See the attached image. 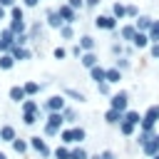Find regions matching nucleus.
I'll use <instances>...</instances> for the list:
<instances>
[{
  "label": "nucleus",
  "instance_id": "f257e3e1",
  "mask_svg": "<svg viewBox=\"0 0 159 159\" xmlns=\"http://www.w3.org/2000/svg\"><path fill=\"white\" fill-rule=\"evenodd\" d=\"M60 139H62L65 144H75V142H82V139H84V129H82V127L62 129V132H60Z\"/></svg>",
  "mask_w": 159,
  "mask_h": 159
},
{
  "label": "nucleus",
  "instance_id": "f03ea898",
  "mask_svg": "<svg viewBox=\"0 0 159 159\" xmlns=\"http://www.w3.org/2000/svg\"><path fill=\"white\" fill-rule=\"evenodd\" d=\"M127 104H129V94H127L124 89L114 92L112 99H109V107H112V109H119V112H127Z\"/></svg>",
  "mask_w": 159,
  "mask_h": 159
},
{
  "label": "nucleus",
  "instance_id": "7ed1b4c3",
  "mask_svg": "<svg viewBox=\"0 0 159 159\" xmlns=\"http://www.w3.org/2000/svg\"><path fill=\"white\" fill-rule=\"evenodd\" d=\"M45 109H47V112H62V109H65V94H52V97L45 102Z\"/></svg>",
  "mask_w": 159,
  "mask_h": 159
},
{
  "label": "nucleus",
  "instance_id": "20e7f679",
  "mask_svg": "<svg viewBox=\"0 0 159 159\" xmlns=\"http://www.w3.org/2000/svg\"><path fill=\"white\" fill-rule=\"evenodd\" d=\"M94 25L99 30H114L117 27V17L114 15H99V17H94Z\"/></svg>",
  "mask_w": 159,
  "mask_h": 159
},
{
  "label": "nucleus",
  "instance_id": "39448f33",
  "mask_svg": "<svg viewBox=\"0 0 159 159\" xmlns=\"http://www.w3.org/2000/svg\"><path fill=\"white\" fill-rule=\"evenodd\" d=\"M30 147L37 152V154H42V157H50L52 152H50V147L45 144V139L42 137H30Z\"/></svg>",
  "mask_w": 159,
  "mask_h": 159
},
{
  "label": "nucleus",
  "instance_id": "423d86ee",
  "mask_svg": "<svg viewBox=\"0 0 159 159\" xmlns=\"http://www.w3.org/2000/svg\"><path fill=\"white\" fill-rule=\"evenodd\" d=\"M57 12H60V17H62L67 25H72V22H75V17H77L75 7H70V5H60V7H57Z\"/></svg>",
  "mask_w": 159,
  "mask_h": 159
},
{
  "label": "nucleus",
  "instance_id": "0eeeda50",
  "mask_svg": "<svg viewBox=\"0 0 159 159\" xmlns=\"http://www.w3.org/2000/svg\"><path fill=\"white\" fill-rule=\"evenodd\" d=\"M10 99L12 102H17V104H22L25 102V97H27V92H25V87H20V84H15V87H10Z\"/></svg>",
  "mask_w": 159,
  "mask_h": 159
},
{
  "label": "nucleus",
  "instance_id": "6e6552de",
  "mask_svg": "<svg viewBox=\"0 0 159 159\" xmlns=\"http://www.w3.org/2000/svg\"><path fill=\"white\" fill-rule=\"evenodd\" d=\"M122 119H124V112H119V109H112V107H109V109L104 112V122H107V124H119Z\"/></svg>",
  "mask_w": 159,
  "mask_h": 159
},
{
  "label": "nucleus",
  "instance_id": "1a4fd4ad",
  "mask_svg": "<svg viewBox=\"0 0 159 159\" xmlns=\"http://www.w3.org/2000/svg\"><path fill=\"white\" fill-rule=\"evenodd\" d=\"M142 149H144V154H147V157H157V154H159V134H154V137H152V142H149L147 147H142Z\"/></svg>",
  "mask_w": 159,
  "mask_h": 159
},
{
  "label": "nucleus",
  "instance_id": "9d476101",
  "mask_svg": "<svg viewBox=\"0 0 159 159\" xmlns=\"http://www.w3.org/2000/svg\"><path fill=\"white\" fill-rule=\"evenodd\" d=\"M47 22H50V27H57V30H60L62 25H67V22L60 17V12H57V10H50V12H47Z\"/></svg>",
  "mask_w": 159,
  "mask_h": 159
},
{
  "label": "nucleus",
  "instance_id": "9b49d317",
  "mask_svg": "<svg viewBox=\"0 0 159 159\" xmlns=\"http://www.w3.org/2000/svg\"><path fill=\"white\" fill-rule=\"evenodd\" d=\"M89 75H92V80L99 84V82H107V70L104 67H99V65H94L92 70H89Z\"/></svg>",
  "mask_w": 159,
  "mask_h": 159
},
{
  "label": "nucleus",
  "instance_id": "f8f14e48",
  "mask_svg": "<svg viewBox=\"0 0 159 159\" xmlns=\"http://www.w3.org/2000/svg\"><path fill=\"white\" fill-rule=\"evenodd\" d=\"M144 122H149V124H157V122H159V104H152V107L144 112Z\"/></svg>",
  "mask_w": 159,
  "mask_h": 159
},
{
  "label": "nucleus",
  "instance_id": "ddd939ff",
  "mask_svg": "<svg viewBox=\"0 0 159 159\" xmlns=\"http://www.w3.org/2000/svg\"><path fill=\"white\" fill-rule=\"evenodd\" d=\"M10 55H12L15 60H27V57H30V50H25L22 45H12V47H10Z\"/></svg>",
  "mask_w": 159,
  "mask_h": 159
},
{
  "label": "nucleus",
  "instance_id": "4468645a",
  "mask_svg": "<svg viewBox=\"0 0 159 159\" xmlns=\"http://www.w3.org/2000/svg\"><path fill=\"white\" fill-rule=\"evenodd\" d=\"M17 137H15V129L10 127V124H5V127H0V142H15Z\"/></svg>",
  "mask_w": 159,
  "mask_h": 159
},
{
  "label": "nucleus",
  "instance_id": "2eb2a0df",
  "mask_svg": "<svg viewBox=\"0 0 159 159\" xmlns=\"http://www.w3.org/2000/svg\"><path fill=\"white\" fill-rule=\"evenodd\" d=\"M22 112H25V114H40V104H37L35 99H25V102H22Z\"/></svg>",
  "mask_w": 159,
  "mask_h": 159
},
{
  "label": "nucleus",
  "instance_id": "dca6fc26",
  "mask_svg": "<svg viewBox=\"0 0 159 159\" xmlns=\"http://www.w3.org/2000/svg\"><path fill=\"white\" fill-rule=\"evenodd\" d=\"M149 40H152V37H149V32H137L132 42H134V47H147V45H149Z\"/></svg>",
  "mask_w": 159,
  "mask_h": 159
},
{
  "label": "nucleus",
  "instance_id": "f3484780",
  "mask_svg": "<svg viewBox=\"0 0 159 159\" xmlns=\"http://www.w3.org/2000/svg\"><path fill=\"white\" fill-rule=\"evenodd\" d=\"M119 80H122V70H119V67H109V70H107V82H109V84H117Z\"/></svg>",
  "mask_w": 159,
  "mask_h": 159
},
{
  "label": "nucleus",
  "instance_id": "a211bd4d",
  "mask_svg": "<svg viewBox=\"0 0 159 159\" xmlns=\"http://www.w3.org/2000/svg\"><path fill=\"white\" fill-rule=\"evenodd\" d=\"M62 122H65V114L62 112H50V117H47V124H52V127H62Z\"/></svg>",
  "mask_w": 159,
  "mask_h": 159
},
{
  "label": "nucleus",
  "instance_id": "6ab92c4d",
  "mask_svg": "<svg viewBox=\"0 0 159 159\" xmlns=\"http://www.w3.org/2000/svg\"><path fill=\"white\" fill-rule=\"evenodd\" d=\"M12 65H15V57L10 52H2L0 55V70H12Z\"/></svg>",
  "mask_w": 159,
  "mask_h": 159
},
{
  "label": "nucleus",
  "instance_id": "aec40b11",
  "mask_svg": "<svg viewBox=\"0 0 159 159\" xmlns=\"http://www.w3.org/2000/svg\"><path fill=\"white\" fill-rule=\"evenodd\" d=\"M80 60H82V65H84L87 70H92V67L97 65V55H94V52H84V55H82Z\"/></svg>",
  "mask_w": 159,
  "mask_h": 159
},
{
  "label": "nucleus",
  "instance_id": "412c9836",
  "mask_svg": "<svg viewBox=\"0 0 159 159\" xmlns=\"http://www.w3.org/2000/svg\"><path fill=\"white\" fill-rule=\"evenodd\" d=\"M152 22H154L152 17H147V15H142V17L137 20V30H139V32H144V30H152Z\"/></svg>",
  "mask_w": 159,
  "mask_h": 159
},
{
  "label": "nucleus",
  "instance_id": "4be33fe9",
  "mask_svg": "<svg viewBox=\"0 0 159 159\" xmlns=\"http://www.w3.org/2000/svg\"><path fill=\"white\" fill-rule=\"evenodd\" d=\"M124 119H127V122H132V124H137V127H139V124H142V119H144V117H139V112H134V109H127V112H124Z\"/></svg>",
  "mask_w": 159,
  "mask_h": 159
},
{
  "label": "nucleus",
  "instance_id": "5701e85b",
  "mask_svg": "<svg viewBox=\"0 0 159 159\" xmlns=\"http://www.w3.org/2000/svg\"><path fill=\"white\" fill-rule=\"evenodd\" d=\"M134 129H137V124H132V122H127V119H122V122H119V132H122V134L132 137V134H134Z\"/></svg>",
  "mask_w": 159,
  "mask_h": 159
},
{
  "label": "nucleus",
  "instance_id": "b1692460",
  "mask_svg": "<svg viewBox=\"0 0 159 159\" xmlns=\"http://www.w3.org/2000/svg\"><path fill=\"white\" fill-rule=\"evenodd\" d=\"M137 32H139L137 25H127V27H122V37H124V40H134Z\"/></svg>",
  "mask_w": 159,
  "mask_h": 159
},
{
  "label": "nucleus",
  "instance_id": "393cba45",
  "mask_svg": "<svg viewBox=\"0 0 159 159\" xmlns=\"http://www.w3.org/2000/svg\"><path fill=\"white\" fill-rule=\"evenodd\" d=\"M80 45H82V50H84V52H92V50H94V40H92L89 35L80 37Z\"/></svg>",
  "mask_w": 159,
  "mask_h": 159
},
{
  "label": "nucleus",
  "instance_id": "a878e982",
  "mask_svg": "<svg viewBox=\"0 0 159 159\" xmlns=\"http://www.w3.org/2000/svg\"><path fill=\"white\" fill-rule=\"evenodd\" d=\"M10 30H12L15 35H22V32H25V20H12V22H10Z\"/></svg>",
  "mask_w": 159,
  "mask_h": 159
},
{
  "label": "nucleus",
  "instance_id": "bb28decb",
  "mask_svg": "<svg viewBox=\"0 0 159 159\" xmlns=\"http://www.w3.org/2000/svg\"><path fill=\"white\" fill-rule=\"evenodd\" d=\"M112 15H114V17H117V20H122V17H124V15H127V7H124V5H122V2H117V5H114V7H112Z\"/></svg>",
  "mask_w": 159,
  "mask_h": 159
},
{
  "label": "nucleus",
  "instance_id": "cd10ccee",
  "mask_svg": "<svg viewBox=\"0 0 159 159\" xmlns=\"http://www.w3.org/2000/svg\"><path fill=\"white\" fill-rule=\"evenodd\" d=\"M152 137H154V132H139V139H137V142H139L142 147H147V144L152 142Z\"/></svg>",
  "mask_w": 159,
  "mask_h": 159
},
{
  "label": "nucleus",
  "instance_id": "c85d7f7f",
  "mask_svg": "<svg viewBox=\"0 0 159 159\" xmlns=\"http://www.w3.org/2000/svg\"><path fill=\"white\" fill-rule=\"evenodd\" d=\"M27 147H30V144H27V142H22V139H15V142H12V149H15L17 154H22V152H27Z\"/></svg>",
  "mask_w": 159,
  "mask_h": 159
},
{
  "label": "nucleus",
  "instance_id": "c756f323",
  "mask_svg": "<svg viewBox=\"0 0 159 159\" xmlns=\"http://www.w3.org/2000/svg\"><path fill=\"white\" fill-rule=\"evenodd\" d=\"M70 159H89V157H87V152H84L82 147H77V149L70 152Z\"/></svg>",
  "mask_w": 159,
  "mask_h": 159
},
{
  "label": "nucleus",
  "instance_id": "7c9ffc66",
  "mask_svg": "<svg viewBox=\"0 0 159 159\" xmlns=\"http://www.w3.org/2000/svg\"><path fill=\"white\" fill-rule=\"evenodd\" d=\"M149 37H152V42H159V20H154V22H152V30H149Z\"/></svg>",
  "mask_w": 159,
  "mask_h": 159
},
{
  "label": "nucleus",
  "instance_id": "2f4dec72",
  "mask_svg": "<svg viewBox=\"0 0 159 159\" xmlns=\"http://www.w3.org/2000/svg\"><path fill=\"white\" fill-rule=\"evenodd\" d=\"M22 87H25L27 94H37V92H40V84H37V82H25Z\"/></svg>",
  "mask_w": 159,
  "mask_h": 159
},
{
  "label": "nucleus",
  "instance_id": "473e14b6",
  "mask_svg": "<svg viewBox=\"0 0 159 159\" xmlns=\"http://www.w3.org/2000/svg\"><path fill=\"white\" fill-rule=\"evenodd\" d=\"M65 94H67V97H72L75 102H84V94H82V92H77V89H65Z\"/></svg>",
  "mask_w": 159,
  "mask_h": 159
},
{
  "label": "nucleus",
  "instance_id": "72a5a7b5",
  "mask_svg": "<svg viewBox=\"0 0 159 159\" xmlns=\"http://www.w3.org/2000/svg\"><path fill=\"white\" fill-rule=\"evenodd\" d=\"M55 157H57V159H70V149H67V147H57V149H55Z\"/></svg>",
  "mask_w": 159,
  "mask_h": 159
},
{
  "label": "nucleus",
  "instance_id": "f704fd0d",
  "mask_svg": "<svg viewBox=\"0 0 159 159\" xmlns=\"http://www.w3.org/2000/svg\"><path fill=\"white\" fill-rule=\"evenodd\" d=\"M10 15H12V20H25V12H22V7H17V5L10 10Z\"/></svg>",
  "mask_w": 159,
  "mask_h": 159
},
{
  "label": "nucleus",
  "instance_id": "c9c22d12",
  "mask_svg": "<svg viewBox=\"0 0 159 159\" xmlns=\"http://www.w3.org/2000/svg\"><path fill=\"white\" fill-rule=\"evenodd\" d=\"M60 35H62L65 40H72V35H75V32H72V27H70V25H62V27H60Z\"/></svg>",
  "mask_w": 159,
  "mask_h": 159
},
{
  "label": "nucleus",
  "instance_id": "e433bc0d",
  "mask_svg": "<svg viewBox=\"0 0 159 159\" xmlns=\"http://www.w3.org/2000/svg\"><path fill=\"white\" fill-rule=\"evenodd\" d=\"M45 134H47V137H57V134H60V129H57V127H52V124H45Z\"/></svg>",
  "mask_w": 159,
  "mask_h": 159
},
{
  "label": "nucleus",
  "instance_id": "4c0bfd02",
  "mask_svg": "<svg viewBox=\"0 0 159 159\" xmlns=\"http://www.w3.org/2000/svg\"><path fill=\"white\" fill-rule=\"evenodd\" d=\"M67 57V50L65 47H55V60H65Z\"/></svg>",
  "mask_w": 159,
  "mask_h": 159
},
{
  "label": "nucleus",
  "instance_id": "58836bf2",
  "mask_svg": "<svg viewBox=\"0 0 159 159\" xmlns=\"http://www.w3.org/2000/svg\"><path fill=\"white\" fill-rule=\"evenodd\" d=\"M62 114H65V119H67V122H75V119H77L75 109H62Z\"/></svg>",
  "mask_w": 159,
  "mask_h": 159
},
{
  "label": "nucleus",
  "instance_id": "ea45409f",
  "mask_svg": "<svg viewBox=\"0 0 159 159\" xmlns=\"http://www.w3.org/2000/svg\"><path fill=\"white\" fill-rule=\"evenodd\" d=\"M22 119H25V124H35L40 119V114H22Z\"/></svg>",
  "mask_w": 159,
  "mask_h": 159
},
{
  "label": "nucleus",
  "instance_id": "a19ab883",
  "mask_svg": "<svg viewBox=\"0 0 159 159\" xmlns=\"http://www.w3.org/2000/svg\"><path fill=\"white\" fill-rule=\"evenodd\" d=\"M97 87H99V92H102V94H107V92H109V82H99Z\"/></svg>",
  "mask_w": 159,
  "mask_h": 159
},
{
  "label": "nucleus",
  "instance_id": "79ce46f5",
  "mask_svg": "<svg viewBox=\"0 0 159 159\" xmlns=\"http://www.w3.org/2000/svg\"><path fill=\"white\" fill-rule=\"evenodd\" d=\"M67 5H70V7H75V10H77V7H82V5H84V0H70V2H67Z\"/></svg>",
  "mask_w": 159,
  "mask_h": 159
},
{
  "label": "nucleus",
  "instance_id": "37998d69",
  "mask_svg": "<svg viewBox=\"0 0 159 159\" xmlns=\"http://www.w3.org/2000/svg\"><path fill=\"white\" fill-rule=\"evenodd\" d=\"M99 159H117V157H114V152H109V149H107V152H102V154H99Z\"/></svg>",
  "mask_w": 159,
  "mask_h": 159
},
{
  "label": "nucleus",
  "instance_id": "c03bdc74",
  "mask_svg": "<svg viewBox=\"0 0 159 159\" xmlns=\"http://www.w3.org/2000/svg\"><path fill=\"white\" fill-rule=\"evenodd\" d=\"M149 52H152V57H159V42H154V45H152V50H149Z\"/></svg>",
  "mask_w": 159,
  "mask_h": 159
},
{
  "label": "nucleus",
  "instance_id": "a18cd8bd",
  "mask_svg": "<svg viewBox=\"0 0 159 159\" xmlns=\"http://www.w3.org/2000/svg\"><path fill=\"white\" fill-rule=\"evenodd\" d=\"M2 7H15V0H0Z\"/></svg>",
  "mask_w": 159,
  "mask_h": 159
},
{
  "label": "nucleus",
  "instance_id": "49530a36",
  "mask_svg": "<svg viewBox=\"0 0 159 159\" xmlns=\"http://www.w3.org/2000/svg\"><path fill=\"white\" fill-rule=\"evenodd\" d=\"M127 15H132V17H134V15H137V7H134V5H129V7H127Z\"/></svg>",
  "mask_w": 159,
  "mask_h": 159
},
{
  "label": "nucleus",
  "instance_id": "de8ad7c7",
  "mask_svg": "<svg viewBox=\"0 0 159 159\" xmlns=\"http://www.w3.org/2000/svg\"><path fill=\"white\" fill-rule=\"evenodd\" d=\"M25 5H27V7H35V5H37V0H25Z\"/></svg>",
  "mask_w": 159,
  "mask_h": 159
},
{
  "label": "nucleus",
  "instance_id": "09e8293b",
  "mask_svg": "<svg viewBox=\"0 0 159 159\" xmlns=\"http://www.w3.org/2000/svg\"><path fill=\"white\" fill-rule=\"evenodd\" d=\"M87 5H92V7H94V5H99V0H87Z\"/></svg>",
  "mask_w": 159,
  "mask_h": 159
},
{
  "label": "nucleus",
  "instance_id": "8fccbe9b",
  "mask_svg": "<svg viewBox=\"0 0 159 159\" xmlns=\"http://www.w3.org/2000/svg\"><path fill=\"white\" fill-rule=\"evenodd\" d=\"M0 20H5V7L0 5Z\"/></svg>",
  "mask_w": 159,
  "mask_h": 159
},
{
  "label": "nucleus",
  "instance_id": "3c124183",
  "mask_svg": "<svg viewBox=\"0 0 159 159\" xmlns=\"http://www.w3.org/2000/svg\"><path fill=\"white\" fill-rule=\"evenodd\" d=\"M0 159H7V157H5V154H2V152H0Z\"/></svg>",
  "mask_w": 159,
  "mask_h": 159
},
{
  "label": "nucleus",
  "instance_id": "603ef678",
  "mask_svg": "<svg viewBox=\"0 0 159 159\" xmlns=\"http://www.w3.org/2000/svg\"><path fill=\"white\" fill-rule=\"evenodd\" d=\"M152 159H159V154H157V157H152Z\"/></svg>",
  "mask_w": 159,
  "mask_h": 159
}]
</instances>
